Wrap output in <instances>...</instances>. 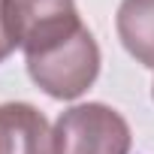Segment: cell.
Returning a JSON list of instances; mask_svg holds the SVG:
<instances>
[{
  "label": "cell",
  "mask_w": 154,
  "mask_h": 154,
  "mask_svg": "<svg viewBox=\"0 0 154 154\" xmlns=\"http://www.w3.org/2000/svg\"><path fill=\"white\" fill-rule=\"evenodd\" d=\"M30 79L54 100L82 97L100 72V45L72 0H12Z\"/></svg>",
  "instance_id": "cell-1"
},
{
  "label": "cell",
  "mask_w": 154,
  "mask_h": 154,
  "mask_svg": "<svg viewBox=\"0 0 154 154\" xmlns=\"http://www.w3.org/2000/svg\"><path fill=\"white\" fill-rule=\"evenodd\" d=\"M54 154H127L130 127L112 106L82 103L60 112L54 130Z\"/></svg>",
  "instance_id": "cell-2"
},
{
  "label": "cell",
  "mask_w": 154,
  "mask_h": 154,
  "mask_svg": "<svg viewBox=\"0 0 154 154\" xmlns=\"http://www.w3.org/2000/svg\"><path fill=\"white\" fill-rule=\"evenodd\" d=\"M0 154H54V136L36 106H0Z\"/></svg>",
  "instance_id": "cell-3"
},
{
  "label": "cell",
  "mask_w": 154,
  "mask_h": 154,
  "mask_svg": "<svg viewBox=\"0 0 154 154\" xmlns=\"http://www.w3.org/2000/svg\"><path fill=\"white\" fill-rule=\"evenodd\" d=\"M118 39L145 66H154V0H121L118 6Z\"/></svg>",
  "instance_id": "cell-4"
},
{
  "label": "cell",
  "mask_w": 154,
  "mask_h": 154,
  "mask_svg": "<svg viewBox=\"0 0 154 154\" xmlns=\"http://www.w3.org/2000/svg\"><path fill=\"white\" fill-rule=\"evenodd\" d=\"M15 48H21L15 9H12V0H0V63H3Z\"/></svg>",
  "instance_id": "cell-5"
}]
</instances>
